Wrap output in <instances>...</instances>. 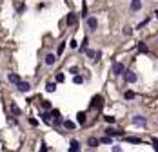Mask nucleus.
Returning a JSON list of instances; mask_svg holds the SVG:
<instances>
[{
  "label": "nucleus",
  "instance_id": "obj_1",
  "mask_svg": "<svg viewBox=\"0 0 158 152\" xmlns=\"http://www.w3.org/2000/svg\"><path fill=\"white\" fill-rule=\"evenodd\" d=\"M122 74H124V80H125L127 83H135V82H136V74H135L133 71H124Z\"/></svg>",
  "mask_w": 158,
  "mask_h": 152
},
{
  "label": "nucleus",
  "instance_id": "obj_2",
  "mask_svg": "<svg viewBox=\"0 0 158 152\" xmlns=\"http://www.w3.org/2000/svg\"><path fill=\"white\" fill-rule=\"evenodd\" d=\"M125 69H124V63H120V62H118V63H115V65H113V74H122V72H124Z\"/></svg>",
  "mask_w": 158,
  "mask_h": 152
},
{
  "label": "nucleus",
  "instance_id": "obj_3",
  "mask_svg": "<svg viewBox=\"0 0 158 152\" xmlns=\"http://www.w3.org/2000/svg\"><path fill=\"white\" fill-rule=\"evenodd\" d=\"M17 87H18V91H20V92H27L31 85H29L27 82H22V80H20V82H17Z\"/></svg>",
  "mask_w": 158,
  "mask_h": 152
},
{
  "label": "nucleus",
  "instance_id": "obj_4",
  "mask_svg": "<svg viewBox=\"0 0 158 152\" xmlns=\"http://www.w3.org/2000/svg\"><path fill=\"white\" fill-rule=\"evenodd\" d=\"M102 96H95V98H93V101H91V107H93V109H100V107H102Z\"/></svg>",
  "mask_w": 158,
  "mask_h": 152
},
{
  "label": "nucleus",
  "instance_id": "obj_5",
  "mask_svg": "<svg viewBox=\"0 0 158 152\" xmlns=\"http://www.w3.org/2000/svg\"><path fill=\"white\" fill-rule=\"evenodd\" d=\"M51 116H53V123H55V125L62 123V118H60V112H58V111H51Z\"/></svg>",
  "mask_w": 158,
  "mask_h": 152
},
{
  "label": "nucleus",
  "instance_id": "obj_6",
  "mask_svg": "<svg viewBox=\"0 0 158 152\" xmlns=\"http://www.w3.org/2000/svg\"><path fill=\"white\" fill-rule=\"evenodd\" d=\"M133 123H135V125H145L147 120L144 116H135V118H133Z\"/></svg>",
  "mask_w": 158,
  "mask_h": 152
},
{
  "label": "nucleus",
  "instance_id": "obj_7",
  "mask_svg": "<svg viewBox=\"0 0 158 152\" xmlns=\"http://www.w3.org/2000/svg\"><path fill=\"white\" fill-rule=\"evenodd\" d=\"M142 9V0H131V11H138Z\"/></svg>",
  "mask_w": 158,
  "mask_h": 152
},
{
  "label": "nucleus",
  "instance_id": "obj_8",
  "mask_svg": "<svg viewBox=\"0 0 158 152\" xmlns=\"http://www.w3.org/2000/svg\"><path fill=\"white\" fill-rule=\"evenodd\" d=\"M87 26H89V29H96V26H98V20H96L95 16L87 18Z\"/></svg>",
  "mask_w": 158,
  "mask_h": 152
},
{
  "label": "nucleus",
  "instance_id": "obj_9",
  "mask_svg": "<svg viewBox=\"0 0 158 152\" xmlns=\"http://www.w3.org/2000/svg\"><path fill=\"white\" fill-rule=\"evenodd\" d=\"M42 120L46 121L47 125H51V123H53V116H51V112H44V114H42Z\"/></svg>",
  "mask_w": 158,
  "mask_h": 152
},
{
  "label": "nucleus",
  "instance_id": "obj_10",
  "mask_svg": "<svg viewBox=\"0 0 158 152\" xmlns=\"http://www.w3.org/2000/svg\"><path fill=\"white\" fill-rule=\"evenodd\" d=\"M55 62H56V55H51V53H49V55L46 56V63L47 65H53Z\"/></svg>",
  "mask_w": 158,
  "mask_h": 152
},
{
  "label": "nucleus",
  "instance_id": "obj_11",
  "mask_svg": "<svg viewBox=\"0 0 158 152\" xmlns=\"http://www.w3.org/2000/svg\"><path fill=\"white\" fill-rule=\"evenodd\" d=\"M75 22H76V14L75 13H69L67 14V26H73Z\"/></svg>",
  "mask_w": 158,
  "mask_h": 152
},
{
  "label": "nucleus",
  "instance_id": "obj_12",
  "mask_svg": "<svg viewBox=\"0 0 158 152\" xmlns=\"http://www.w3.org/2000/svg\"><path fill=\"white\" fill-rule=\"evenodd\" d=\"M107 136H122V130H115V129H106Z\"/></svg>",
  "mask_w": 158,
  "mask_h": 152
},
{
  "label": "nucleus",
  "instance_id": "obj_13",
  "mask_svg": "<svg viewBox=\"0 0 158 152\" xmlns=\"http://www.w3.org/2000/svg\"><path fill=\"white\" fill-rule=\"evenodd\" d=\"M76 120H78V123H80V125H84V123H86V112H78Z\"/></svg>",
  "mask_w": 158,
  "mask_h": 152
},
{
  "label": "nucleus",
  "instance_id": "obj_14",
  "mask_svg": "<svg viewBox=\"0 0 158 152\" xmlns=\"http://www.w3.org/2000/svg\"><path fill=\"white\" fill-rule=\"evenodd\" d=\"M7 80H9V82H13V83H17V82H20V76L15 74V72H11V74L7 76Z\"/></svg>",
  "mask_w": 158,
  "mask_h": 152
},
{
  "label": "nucleus",
  "instance_id": "obj_15",
  "mask_svg": "<svg viewBox=\"0 0 158 152\" xmlns=\"http://www.w3.org/2000/svg\"><path fill=\"white\" fill-rule=\"evenodd\" d=\"M98 143H100V141H98L96 138H89V139H87V145L93 147V149H95V147H98Z\"/></svg>",
  "mask_w": 158,
  "mask_h": 152
},
{
  "label": "nucleus",
  "instance_id": "obj_16",
  "mask_svg": "<svg viewBox=\"0 0 158 152\" xmlns=\"http://www.w3.org/2000/svg\"><path fill=\"white\" fill-rule=\"evenodd\" d=\"M46 91H47V92H55V91H56V85H55L53 82H49L47 85H46Z\"/></svg>",
  "mask_w": 158,
  "mask_h": 152
},
{
  "label": "nucleus",
  "instance_id": "obj_17",
  "mask_svg": "<svg viewBox=\"0 0 158 152\" xmlns=\"http://www.w3.org/2000/svg\"><path fill=\"white\" fill-rule=\"evenodd\" d=\"M64 127H66V129H69V130H73V129H75V123H73V121H69V120H66V121H64Z\"/></svg>",
  "mask_w": 158,
  "mask_h": 152
},
{
  "label": "nucleus",
  "instance_id": "obj_18",
  "mask_svg": "<svg viewBox=\"0 0 158 152\" xmlns=\"http://www.w3.org/2000/svg\"><path fill=\"white\" fill-rule=\"evenodd\" d=\"M125 139H127V143H142V139L135 138V136H129V138H125Z\"/></svg>",
  "mask_w": 158,
  "mask_h": 152
},
{
  "label": "nucleus",
  "instance_id": "obj_19",
  "mask_svg": "<svg viewBox=\"0 0 158 152\" xmlns=\"http://www.w3.org/2000/svg\"><path fill=\"white\" fill-rule=\"evenodd\" d=\"M69 149H71V150H80V143H78L76 139H73V141H71V147H69Z\"/></svg>",
  "mask_w": 158,
  "mask_h": 152
},
{
  "label": "nucleus",
  "instance_id": "obj_20",
  "mask_svg": "<svg viewBox=\"0 0 158 152\" xmlns=\"http://www.w3.org/2000/svg\"><path fill=\"white\" fill-rule=\"evenodd\" d=\"M138 51H140V53H147L149 49H147V45H145L144 42H140V43H138Z\"/></svg>",
  "mask_w": 158,
  "mask_h": 152
},
{
  "label": "nucleus",
  "instance_id": "obj_21",
  "mask_svg": "<svg viewBox=\"0 0 158 152\" xmlns=\"http://www.w3.org/2000/svg\"><path fill=\"white\" fill-rule=\"evenodd\" d=\"M100 143H106V145H109V143H113V139H111V136H104L102 139H98Z\"/></svg>",
  "mask_w": 158,
  "mask_h": 152
},
{
  "label": "nucleus",
  "instance_id": "obj_22",
  "mask_svg": "<svg viewBox=\"0 0 158 152\" xmlns=\"http://www.w3.org/2000/svg\"><path fill=\"white\" fill-rule=\"evenodd\" d=\"M124 96H125V100H133V98H135V92H133V91H127Z\"/></svg>",
  "mask_w": 158,
  "mask_h": 152
},
{
  "label": "nucleus",
  "instance_id": "obj_23",
  "mask_svg": "<svg viewBox=\"0 0 158 152\" xmlns=\"http://www.w3.org/2000/svg\"><path fill=\"white\" fill-rule=\"evenodd\" d=\"M64 49H66V43H64V42H62V43H60V45H58V53H56V55H58V56H60V55H62V53H64Z\"/></svg>",
  "mask_w": 158,
  "mask_h": 152
},
{
  "label": "nucleus",
  "instance_id": "obj_24",
  "mask_svg": "<svg viewBox=\"0 0 158 152\" xmlns=\"http://www.w3.org/2000/svg\"><path fill=\"white\" fill-rule=\"evenodd\" d=\"M11 111H13V114H17V116H18V114H20V109H18V107H17V105H15V103L11 105Z\"/></svg>",
  "mask_w": 158,
  "mask_h": 152
},
{
  "label": "nucleus",
  "instance_id": "obj_25",
  "mask_svg": "<svg viewBox=\"0 0 158 152\" xmlns=\"http://www.w3.org/2000/svg\"><path fill=\"white\" fill-rule=\"evenodd\" d=\"M73 82H75V83H82V82H84V78H82V76H78V74H75Z\"/></svg>",
  "mask_w": 158,
  "mask_h": 152
},
{
  "label": "nucleus",
  "instance_id": "obj_26",
  "mask_svg": "<svg viewBox=\"0 0 158 152\" xmlns=\"http://www.w3.org/2000/svg\"><path fill=\"white\" fill-rule=\"evenodd\" d=\"M86 49H87V38H84V42L80 45V51H86Z\"/></svg>",
  "mask_w": 158,
  "mask_h": 152
},
{
  "label": "nucleus",
  "instance_id": "obj_27",
  "mask_svg": "<svg viewBox=\"0 0 158 152\" xmlns=\"http://www.w3.org/2000/svg\"><path fill=\"white\" fill-rule=\"evenodd\" d=\"M64 80H66V76H64L62 72H58V74H56V82H60V83H62Z\"/></svg>",
  "mask_w": 158,
  "mask_h": 152
},
{
  "label": "nucleus",
  "instance_id": "obj_28",
  "mask_svg": "<svg viewBox=\"0 0 158 152\" xmlns=\"http://www.w3.org/2000/svg\"><path fill=\"white\" fill-rule=\"evenodd\" d=\"M42 107H44V109H51V101H42Z\"/></svg>",
  "mask_w": 158,
  "mask_h": 152
},
{
  "label": "nucleus",
  "instance_id": "obj_29",
  "mask_svg": "<svg viewBox=\"0 0 158 152\" xmlns=\"http://www.w3.org/2000/svg\"><path fill=\"white\" fill-rule=\"evenodd\" d=\"M106 118V121H109V123H115V116H104Z\"/></svg>",
  "mask_w": 158,
  "mask_h": 152
},
{
  "label": "nucleus",
  "instance_id": "obj_30",
  "mask_svg": "<svg viewBox=\"0 0 158 152\" xmlns=\"http://www.w3.org/2000/svg\"><path fill=\"white\" fill-rule=\"evenodd\" d=\"M86 53H87V56H89V58L95 56V51H91V49H86Z\"/></svg>",
  "mask_w": 158,
  "mask_h": 152
},
{
  "label": "nucleus",
  "instance_id": "obj_31",
  "mask_svg": "<svg viewBox=\"0 0 158 152\" xmlns=\"http://www.w3.org/2000/svg\"><path fill=\"white\" fill-rule=\"evenodd\" d=\"M29 123H31L33 127H37V125H38V121H37V120H35V118H31V120H29Z\"/></svg>",
  "mask_w": 158,
  "mask_h": 152
},
{
  "label": "nucleus",
  "instance_id": "obj_32",
  "mask_svg": "<svg viewBox=\"0 0 158 152\" xmlns=\"http://www.w3.org/2000/svg\"><path fill=\"white\" fill-rule=\"evenodd\" d=\"M153 147L158 150V139H156V138H153Z\"/></svg>",
  "mask_w": 158,
  "mask_h": 152
},
{
  "label": "nucleus",
  "instance_id": "obj_33",
  "mask_svg": "<svg viewBox=\"0 0 158 152\" xmlns=\"http://www.w3.org/2000/svg\"><path fill=\"white\" fill-rule=\"evenodd\" d=\"M69 45H71V47H73V49H75V47H76V45H78V43H76V40H71V43H69Z\"/></svg>",
  "mask_w": 158,
  "mask_h": 152
},
{
  "label": "nucleus",
  "instance_id": "obj_34",
  "mask_svg": "<svg viewBox=\"0 0 158 152\" xmlns=\"http://www.w3.org/2000/svg\"><path fill=\"white\" fill-rule=\"evenodd\" d=\"M156 18H158V11H156Z\"/></svg>",
  "mask_w": 158,
  "mask_h": 152
}]
</instances>
